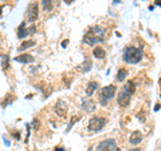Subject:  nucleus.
Listing matches in <instances>:
<instances>
[{"label":"nucleus","mask_w":161,"mask_h":151,"mask_svg":"<svg viewBox=\"0 0 161 151\" xmlns=\"http://www.w3.org/2000/svg\"><path fill=\"white\" fill-rule=\"evenodd\" d=\"M75 122H78V117H74V118H73V120H71V123H70V124L67 126V131H70V128H71V127H73V124H74Z\"/></svg>","instance_id":"21"},{"label":"nucleus","mask_w":161,"mask_h":151,"mask_svg":"<svg viewBox=\"0 0 161 151\" xmlns=\"http://www.w3.org/2000/svg\"><path fill=\"white\" fill-rule=\"evenodd\" d=\"M144 58V51L142 48L140 47H134V46H129L125 48L124 55H122V59L125 63L128 64H137L140 63Z\"/></svg>","instance_id":"3"},{"label":"nucleus","mask_w":161,"mask_h":151,"mask_svg":"<svg viewBox=\"0 0 161 151\" xmlns=\"http://www.w3.org/2000/svg\"><path fill=\"white\" fill-rule=\"evenodd\" d=\"M35 46V40H27V42H23L22 43V46H19V51L20 52H23V51H26L27 48H30V47H34Z\"/></svg>","instance_id":"18"},{"label":"nucleus","mask_w":161,"mask_h":151,"mask_svg":"<svg viewBox=\"0 0 161 151\" xmlns=\"http://www.w3.org/2000/svg\"><path fill=\"white\" fill-rule=\"evenodd\" d=\"M105 39H106V29L101 26H94L85 34L82 42L87 46H93V44L105 42Z\"/></svg>","instance_id":"1"},{"label":"nucleus","mask_w":161,"mask_h":151,"mask_svg":"<svg viewBox=\"0 0 161 151\" xmlns=\"http://www.w3.org/2000/svg\"><path fill=\"white\" fill-rule=\"evenodd\" d=\"M115 91H117V87L114 84H109L106 87H103L99 91V103L102 106H106L110 100L114 98Z\"/></svg>","instance_id":"4"},{"label":"nucleus","mask_w":161,"mask_h":151,"mask_svg":"<svg viewBox=\"0 0 161 151\" xmlns=\"http://www.w3.org/2000/svg\"><path fill=\"white\" fill-rule=\"evenodd\" d=\"M67 103L64 102V100H58L57 103H55V106H54V111H55V114L58 115V117H60V118H64L66 117V114H67Z\"/></svg>","instance_id":"8"},{"label":"nucleus","mask_w":161,"mask_h":151,"mask_svg":"<svg viewBox=\"0 0 161 151\" xmlns=\"http://www.w3.org/2000/svg\"><path fill=\"white\" fill-rule=\"evenodd\" d=\"M98 87H99L98 82H89L87 87H86V95H87V96H93V94L97 91Z\"/></svg>","instance_id":"12"},{"label":"nucleus","mask_w":161,"mask_h":151,"mask_svg":"<svg viewBox=\"0 0 161 151\" xmlns=\"http://www.w3.org/2000/svg\"><path fill=\"white\" fill-rule=\"evenodd\" d=\"M129 151H142L141 148H132V150H129Z\"/></svg>","instance_id":"28"},{"label":"nucleus","mask_w":161,"mask_h":151,"mask_svg":"<svg viewBox=\"0 0 161 151\" xmlns=\"http://www.w3.org/2000/svg\"><path fill=\"white\" fill-rule=\"evenodd\" d=\"M34 127H35V130L39 128V120L38 119H34Z\"/></svg>","instance_id":"22"},{"label":"nucleus","mask_w":161,"mask_h":151,"mask_svg":"<svg viewBox=\"0 0 161 151\" xmlns=\"http://www.w3.org/2000/svg\"><path fill=\"white\" fill-rule=\"evenodd\" d=\"M156 4H157V6H160V7H161V0H156Z\"/></svg>","instance_id":"27"},{"label":"nucleus","mask_w":161,"mask_h":151,"mask_svg":"<svg viewBox=\"0 0 161 151\" xmlns=\"http://www.w3.org/2000/svg\"><path fill=\"white\" fill-rule=\"evenodd\" d=\"M106 124V119L102 117H93L92 119L89 120V126L87 130L90 133H98L103 128V126Z\"/></svg>","instance_id":"5"},{"label":"nucleus","mask_w":161,"mask_h":151,"mask_svg":"<svg viewBox=\"0 0 161 151\" xmlns=\"http://www.w3.org/2000/svg\"><path fill=\"white\" fill-rule=\"evenodd\" d=\"M15 62L24 63V64H30V63H34V62H35V58L32 56L31 54H22V55H19V56L15 58Z\"/></svg>","instance_id":"10"},{"label":"nucleus","mask_w":161,"mask_h":151,"mask_svg":"<svg viewBox=\"0 0 161 151\" xmlns=\"http://www.w3.org/2000/svg\"><path fill=\"white\" fill-rule=\"evenodd\" d=\"M105 54H106V52H105V49L101 46L94 47V49H93V55H94V58H97V59H103Z\"/></svg>","instance_id":"15"},{"label":"nucleus","mask_w":161,"mask_h":151,"mask_svg":"<svg viewBox=\"0 0 161 151\" xmlns=\"http://www.w3.org/2000/svg\"><path fill=\"white\" fill-rule=\"evenodd\" d=\"M67 44H69V40H67V39H66V40H63V42H62V47H63V48H66V47H67Z\"/></svg>","instance_id":"23"},{"label":"nucleus","mask_w":161,"mask_h":151,"mask_svg":"<svg viewBox=\"0 0 161 151\" xmlns=\"http://www.w3.org/2000/svg\"><path fill=\"white\" fill-rule=\"evenodd\" d=\"M142 140H144V138H142V134H141V131L136 130V131L132 133V135H130L129 143H130V144H133V146H137V144H140L141 142H142Z\"/></svg>","instance_id":"9"},{"label":"nucleus","mask_w":161,"mask_h":151,"mask_svg":"<svg viewBox=\"0 0 161 151\" xmlns=\"http://www.w3.org/2000/svg\"><path fill=\"white\" fill-rule=\"evenodd\" d=\"M39 16V6L38 3H30L27 7V20L30 23L35 22Z\"/></svg>","instance_id":"7"},{"label":"nucleus","mask_w":161,"mask_h":151,"mask_svg":"<svg viewBox=\"0 0 161 151\" xmlns=\"http://www.w3.org/2000/svg\"><path fill=\"white\" fill-rule=\"evenodd\" d=\"M95 151H119V150H118L117 142H115L114 139H106V140H103V142L98 143Z\"/></svg>","instance_id":"6"},{"label":"nucleus","mask_w":161,"mask_h":151,"mask_svg":"<svg viewBox=\"0 0 161 151\" xmlns=\"http://www.w3.org/2000/svg\"><path fill=\"white\" fill-rule=\"evenodd\" d=\"M136 91V84L133 80H128L126 83L124 84L122 90L118 92V96H117V103L121 107H128L130 100H132V95Z\"/></svg>","instance_id":"2"},{"label":"nucleus","mask_w":161,"mask_h":151,"mask_svg":"<svg viewBox=\"0 0 161 151\" xmlns=\"http://www.w3.org/2000/svg\"><path fill=\"white\" fill-rule=\"evenodd\" d=\"M27 35H28V32H27V28H26V23H22L19 29H18V38L23 39V38H26Z\"/></svg>","instance_id":"17"},{"label":"nucleus","mask_w":161,"mask_h":151,"mask_svg":"<svg viewBox=\"0 0 161 151\" xmlns=\"http://www.w3.org/2000/svg\"><path fill=\"white\" fill-rule=\"evenodd\" d=\"M27 32H28V35H34L35 32H36V27H35V26L28 27V28H27Z\"/></svg>","instance_id":"20"},{"label":"nucleus","mask_w":161,"mask_h":151,"mask_svg":"<svg viewBox=\"0 0 161 151\" xmlns=\"http://www.w3.org/2000/svg\"><path fill=\"white\" fill-rule=\"evenodd\" d=\"M92 66H93V63H92V59H85V62L80 64V66L78 67L80 71H83V72H87V71H90L92 70Z\"/></svg>","instance_id":"14"},{"label":"nucleus","mask_w":161,"mask_h":151,"mask_svg":"<svg viewBox=\"0 0 161 151\" xmlns=\"http://www.w3.org/2000/svg\"><path fill=\"white\" fill-rule=\"evenodd\" d=\"M2 67H3V71L9 68V58L8 55H2Z\"/></svg>","instance_id":"19"},{"label":"nucleus","mask_w":161,"mask_h":151,"mask_svg":"<svg viewBox=\"0 0 161 151\" xmlns=\"http://www.w3.org/2000/svg\"><path fill=\"white\" fill-rule=\"evenodd\" d=\"M158 110H160V104L157 103V104L154 106V111H158Z\"/></svg>","instance_id":"25"},{"label":"nucleus","mask_w":161,"mask_h":151,"mask_svg":"<svg viewBox=\"0 0 161 151\" xmlns=\"http://www.w3.org/2000/svg\"><path fill=\"white\" fill-rule=\"evenodd\" d=\"M128 76V70L126 68H119L118 72H117V76H115V80H117L118 83H122L125 79Z\"/></svg>","instance_id":"13"},{"label":"nucleus","mask_w":161,"mask_h":151,"mask_svg":"<svg viewBox=\"0 0 161 151\" xmlns=\"http://www.w3.org/2000/svg\"><path fill=\"white\" fill-rule=\"evenodd\" d=\"M54 151H66V148L64 147H55Z\"/></svg>","instance_id":"24"},{"label":"nucleus","mask_w":161,"mask_h":151,"mask_svg":"<svg viewBox=\"0 0 161 151\" xmlns=\"http://www.w3.org/2000/svg\"><path fill=\"white\" fill-rule=\"evenodd\" d=\"M82 108L85 110V111H87V112H93L95 110V103L93 102L92 99H85L82 102Z\"/></svg>","instance_id":"11"},{"label":"nucleus","mask_w":161,"mask_h":151,"mask_svg":"<svg viewBox=\"0 0 161 151\" xmlns=\"http://www.w3.org/2000/svg\"><path fill=\"white\" fill-rule=\"evenodd\" d=\"M63 2H64V3H67V4H71L74 0H63Z\"/></svg>","instance_id":"26"},{"label":"nucleus","mask_w":161,"mask_h":151,"mask_svg":"<svg viewBox=\"0 0 161 151\" xmlns=\"http://www.w3.org/2000/svg\"><path fill=\"white\" fill-rule=\"evenodd\" d=\"M40 2H42V7H43L44 12H51L53 11V8H54L53 0H40Z\"/></svg>","instance_id":"16"}]
</instances>
